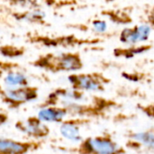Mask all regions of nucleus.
I'll return each mask as SVG.
<instances>
[{"instance_id": "nucleus-3", "label": "nucleus", "mask_w": 154, "mask_h": 154, "mask_svg": "<svg viewBox=\"0 0 154 154\" xmlns=\"http://www.w3.org/2000/svg\"><path fill=\"white\" fill-rule=\"evenodd\" d=\"M27 42L45 48H77L86 45L97 44L103 42L100 38L79 37L76 34L48 35L38 32H27L25 34Z\"/></svg>"}, {"instance_id": "nucleus-11", "label": "nucleus", "mask_w": 154, "mask_h": 154, "mask_svg": "<svg viewBox=\"0 0 154 154\" xmlns=\"http://www.w3.org/2000/svg\"><path fill=\"white\" fill-rule=\"evenodd\" d=\"M151 32L152 28L147 23L125 26L120 31L118 40L125 46L136 45L147 42L150 39Z\"/></svg>"}, {"instance_id": "nucleus-20", "label": "nucleus", "mask_w": 154, "mask_h": 154, "mask_svg": "<svg viewBox=\"0 0 154 154\" xmlns=\"http://www.w3.org/2000/svg\"><path fill=\"white\" fill-rule=\"evenodd\" d=\"M18 69H21V65L19 63L14 62L13 60H8L0 58V79H3V77L7 72Z\"/></svg>"}, {"instance_id": "nucleus-13", "label": "nucleus", "mask_w": 154, "mask_h": 154, "mask_svg": "<svg viewBox=\"0 0 154 154\" xmlns=\"http://www.w3.org/2000/svg\"><path fill=\"white\" fill-rule=\"evenodd\" d=\"M37 116L46 124H61L68 116V111L61 106H50L40 108Z\"/></svg>"}, {"instance_id": "nucleus-8", "label": "nucleus", "mask_w": 154, "mask_h": 154, "mask_svg": "<svg viewBox=\"0 0 154 154\" xmlns=\"http://www.w3.org/2000/svg\"><path fill=\"white\" fill-rule=\"evenodd\" d=\"M88 93L76 90L72 88H57L51 91L44 100L40 104L39 107H45L50 106H62L69 102H81L86 100L88 96Z\"/></svg>"}, {"instance_id": "nucleus-17", "label": "nucleus", "mask_w": 154, "mask_h": 154, "mask_svg": "<svg viewBox=\"0 0 154 154\" xmlns=\"http://www.w3.org/2000/svg\"><path fill=\"white\" fill-rule=\"evenodd\" d=\"M102 15L116 24H129L133 19L129 13L124 9H106L101 12Z\"/></svg>"}, {"instance_id": "nucleus-12", "label": "nucleus", "mask_w": 154, "mask_h": 154, "mask_svg": "<svg viewBox=\"0 0 154 154\" xmlns=\"http://www.w3.org/2000/svg\"><path fill=\"white\" fill-rule=\"evenodd\" d=\"M92 123V120L82 117H72L66 118L61 124H60V135L74 143H79L82 141V129Z\"/></svg>"}, {"instance_id": "nucleus-9", "label": "nucleus", "mask_w": 154, "mask_h": 154, "mask_svg": "<svg viewBox=\"0 0 154 154\" xmlns=\"http://www.w3.org/2000/svg\"><path fill=\"white\" fill-rule=\"evenodd\" d=\"M126 142L124 146L134 152H146L154 153V127L131 132L126 134Z\"/></svg>"}, {"instance_id": "nucleus-23", "label": "nucleus", "mask_w": 154, "mask_h": 154, "mask_svg": "<svg viewBox=\"0 0 154 154\" xmlns=\"http://www.w3.org/2000/svg\"><path fill=\"white\" fill-rule=\"evenodd\" d=\"M145 23H147L152 28V30H154V5L150 6V8L147 10Z\"/></svg>"}, {"instance_id": "nucleus-21", "label": "nucleus", "mask_w": 154, "mask_h": 154, "mask_svg": "<svg viewBox=\"0 0 154 154\" xmlns=\"http://www.w3.org/2000/svg\"><path fill=\"white\" fill-rule=\"evenodd\" d=\"M93 30L97 33H104L107 31V23L103 19H95L91 23Z\"/></svg>"}, {"instance_id": "nucleus-1", "label": "nucleus", "mask_w": 154, "mask_h": 154, "mask_svg": "<svg viewBox=\"0 0 154 154\" xmlns=\"http://www.w3.org/2000/svg\"><path fill=\"white\" fill-rule=\"evenodd\" d=\"M30 65L35 69L51 74L74 73L84 68V60L79 51L46 52L40 54L30 61Z\"/></svg>"}, {"instance_id": "nucleus-2", "label": "nucleus", "mask_w": 154, "mask_h": 154, "mask_svg": "<svg viewBox=\"0 0 154 154\" xmlns=\"http://www.w3.org/2000/svg\"><path fill=\"white\" fill-rule=\"evenodd\" d=\"M61 106L67 109L69 116L88 118L93 121L106 117L112 109L118 106V103L112 98L92 95L84 101L69 102Z\"/></svg>"}, {"instance_id": "nucleus-24", "label": "nucleus", "mask_w": 154, "mask_h": 154, "mask_svg": "<svg viewBox=\"0 0 154 154\" xmlns=\"http://www.w3.org/2000/svg\"><path fill=\"white\" fill-rule=\"evenodd\" d=\"M9 120V116L5 112H0V127L5 125Z\"/></svg>"}, {"instance_id": "nucleus-4", "label": "nucleus", "mask_w": 154, "mask_h": 154, "mask_svg": "<svg viewBox=\"0 0 154 154\" xmlns=\"http://www.w3.org/2000/svg\"><path fill=\"white\" fill-rule=\"evenodd\" d=\"M74 154H126L127 149L109 133L83 138L72 150Z\"/></svg>"}, {"instance_id": "nucleus-15", "label": "nucleus", "mask_w": 154, "mask_h": 154, "mask_svg": "<svg viewBox=\"0 0 154 154\" xmlns=\"http://www.w3.org/2000/svg\"><path fill=\"white\" fill-rule=\"evenodd\" d=\"M13 17L18 22H25L32 24L46 25L47 14L42 8L23 9V11L13 13Z\"/></svg>"}, {"instance_id": "nucleus-14", "label": "nucleus", "mask_w": 154, "mask_h": 154, "mask_svg": "<svg viewBox=\"0 0 154 154\" xmlns=\"http://www.w3.org/2000/svg\"><path fill=\"white\" fill-rule=\"evenodd\" d=\"M153 48V44L152 43H140L136 45H127L123 47H116L113 50V56L116 58L131 60L137 56L143 55Z\"/></svg>"}, {"instance_id": "nucleus-16", "label": "nucleus", "mask_w": 154, "mask_h": 154, "mask_svg": "<svg viewBox=\"0 0 154 154\" xmlns=\"http://www.w3.org/2000/svg\"><path fill=\"white\" fill-rule=\"evenodd\" d=\"M3 81L6 87H24L30 85L28 76L22 71L21 69H13L7 72L3 77Z\"/></svg>"}, {"instance_id": "nucleus-22", "label": "nucleus", "mask_w": 154, "mask_h": 154, "mask_svg": "<svg viewBox=\"0 0 154 154\" xmlns=\"http://www.w3.org/2000/svg\"><path fill=\"white\" fill-rule=\"evenodd\" d=\"M138 107L140 110H142V112L145 116L151 118H154V103L149 104V105H142V106H139Z\"/></svg>"}, {"instance_id": "nucleus-7", "label": "nucleus", "mask_w": 154, "mask_h": 154, "mask_svg": "<svg viewBox=\"0 0 154 154\" xmlns=\"http://www.w3.org/2000/svg\"><path fill=\"white\" fill-rule=\"evenodd\" d=\"M14 128L32 140L36 141H42L51 134V129L48 125L36 116L17 120L14 123Z\"/></svg>"}, {"instance_id": "nucleus-10", "label": "nucleus", "mask_w": 154, "mask_h": 154, "mask_svg": "<svg viewBox=\"0 0 154 154\" xmlns=\"http://www.w3.org/2000/svg\"><path fill=\"white\" fill-rule=\"evenodd\" d=\"M42 141H21L0 136V154H28L40 150Z\"/></svg>"}, {"instance_id": "nucleus-6", "label": "nucleus", "mask_w": 154, "mask_h": 154, "mask_svg": "<svg viewBox=\"0 0 154 154\" xmlns=\"http://www.w3.org/2000/svg\"><path fill=\"white\" fill-rule=\"evenodd\" d=\"M38 98L39 88L36 86L6 87L0 85V100L11 110H16Z\"/></svg>"}, {"instance_id": "nucleus-18", "label": "nucleus", "mask_w": 154, "mask_h": 154, "mask_svg": "<svg viewBox=\"0 0 154 154\" xmlns=\"http://www.w3.org/2000/svg\"><path fill=\"white\" fill-rule=\"evenodd\" d=\"M26 52V49L23 46H17L13 44L0 45V55L5 60H14L23 57Z\"/></svg>"}, {"instance_id": "nucleus-5", "label": "nucleus", "mask_w": 154, "mask_h": 154, "mask_svg": "<svg viewBox=\"0 0 154 154\" xmlns=\"http://www.w3.org/2000/svg\"><path fill=\"white\" fill-rule=\"evenodd\" d=\"M69 87L84 93H103L111 83V79L103 72H74L67 77Z\"/></svg>"}, {"instance_id": "nucleus-19", "label": "nucleus", "mask_w": 154, "mask_h": 154, "mask_svg": "<svg viewBox=\"0 0 154 154\" xmlns=\"http://www.w3.org/2000/svg\"><path fill=\"white\" fill-rule=\"evenodd\" d=\"M11 6L20 7L23 9L42 8L43 5H51V0H2Z\"/></svg>"}]
</instances>
